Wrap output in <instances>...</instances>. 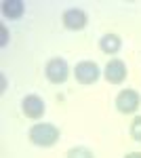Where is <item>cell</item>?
Segmentation results:
<instances>
[{
  "instance_id": "1",
  "label": "cell",
  "mask_w": 141,
  "mask_h": 158,
  "mask_svg": "<svg viewBox=\"0 0 141 158\" xmlns=\"http://www.w3.org/2000/svg\"><path fill=\"white\" fill-rule=\"evenodd\" d=\"M27 139L38 148H53L61 139V131L53 122H38L32 124L27 131Z\"/></svg>"
},
{
  "instance_id": "2",
  "label": "cell",
  "mask_w": 141,
  "mask_h": 158,
  "mask_svg": "<svg viewBox=\"0 0 141 158\" xmlns=\"http://www.w3.org/2000/svg\"><path fill=\"white\" fill-rule=\"evenodd\" d=\"M101 76H103V70L99 68L97 61L82 59V61H78V63L74 65V78H76L78 85H84V86L95 85Z\"/></svg>"
},
{
  "instance_id": "3",
  "label": "cell",
  "mask_w": 141,
  "mask_h": 158,
  "mask_svg": "<svg viewBox=\"0 0 141 158\" xmlns=\"http://www.w3.org/2000/svg\"><path fill=\"white\" fill-rule=\"evenodd\" d=\"M44 76L51 85H63L68 82V78L72 76L70 65L63 57H51V59L44 63Z\"/></svg>"
},
{
  "instance_id": "4",
  "label": "cell",
  "mask_w": 141,
  "mask_h": 158,
  "mask_svg": "<svg viewBox=\"0 0 141 158\" xmlns=\"http://www.w3.org/2000/svg\"><path fill=\"white\" fill-rule=\"evenodd\" d=\"M114 106H116V110L120 114H124V116L137 114V110L141 108L139 91H135V89H122L116 95V99H114Z\"/></svg>"
},
{
  "instance_id": "5",
  "label": "cell",
  "mask_w": 141,
  "mask_h": 158,
  "mask_svg": "<svg viewBox=\"0 0 141 158\" xmlns=\"http://www.w3.org/2000/svg\"><path fill=\"white\" fill-rule=\"evenodd\" d=\"M61 23L70 32H82L84 27L89 25V13L84 9H78V6L65 9L61 13Z\"/></svg>"
},
{
  "instance_id": "6",
  "label": "cell",
  "mask_w": 141,
  "mask_h": 158,
  "mask_svg": "<svg viewBox=\"0 0 141 158\" xmlns=\"http://www.w3.org/2000/svg\"><path fill=\"white\" fill-rule=\"evenodd\" d=\"M44 112H47V103H44V99L40 97V95L30 93V95H25V97L21 99V114H23L25 118H30V120H40V118L44 116Z\"/></svg>"
},
{
  "instance_id": "7",
  "label": "cell",
  "mask_w": 141,
  "mask_h": 158,
  "mask_svg": "<svg viewBox=\"0 0 141 158\" xmlns=\"http://www.w3.org/2000/svg\"><path fill=\"white\" fill-rule=\"evenodd\" d=\"M126 76H129V68H126L124 61L118 59V57H112L106 63V68H103V78L110 85H122L126 80Z\"/></svg>"
},
{
  "instance_id": "8",
  "label": "cell",
  "mask_w": 141,
  "mask_h": 158,
  "mask_svg": "<svg viewBox=\"0 0 141 158\" xmlns=\"http://www.w3.org/2000/svg\"><path fill=\"white\" fill-rule=\"evenodd\" d=\"M120 49H122V38L118 36V34H114V32L103 34V36L99 38V51L106 53V55H110V57L118 55Z\"/></svg>"
},
{
  "instance_id": "9",
  "label": "cell",
  "mask_w": 141,
  "mask_h": 158,
  "mask_svg": "<svg viewBox=\"0 0 141 158\" xmlns=\"http://www.w3.org/2000/svg\"><path fill=\"white\" fill-rule=\"evenodd\" d=\"M25 13V2L23 0H4L2 2V15L9 21H17L21 19Z\"/></svg>"
},
{
  "instance_id": "10",
  "label": "cell",
  "mask_w": 141,
  "mask_h": 158,
  "mask_svg": "<svg viewBox=\"0 0 141 158\" xmlns=\"http://www.w3.org/2000/svg\"><path fill=\"white\" fill-rule=\"evenodd\" d=\"M65 158H95V152L86 146H72L65 152Z\"/></svg>"
},
{
  "instance_id": "11",
  "label": "cell",
  "mask_w": 141,
  "mask_h": 158,
  "mask_svg": "<svg viewBox=\"0 0 141 158\" xmlns=\"http://www.w3.org/2000/svg\"><path fill=\"white\" fill-rule=\"evenodd\" d=\"M129 133L133 137V141H139L141 143V116L133 118V122H131V127H129Z\"/></svg>"
},
{
  "instance_id": "12",
  "label": "cell",
  "mask_w": 141,
  "mask_h": 158,
  "mask_svg": "<svg viewBox=\"0 0 141 158\" xmlns=\"http://www.w3.org/2000/svg\"><path fill=\"white\" fill-rule=\"evenodd\" d=\"M9 44V30L6 25H0V47H6Z\"/></svg>"
},
{
  "instance_id": "13",
  "label": "cell",
  "mask_w": 141,
  "mask_h": 158,
  "mask_svg": "<svg viewBox=\"0 0 141 158\" xmlns=\"http://www.w3.org/2000/svg\"><path fill=\"white\" fill-rule=\"evenodd\" d=\"M124 158H141V152H129L124 154Z\"/></svg>"
}]
</instances>
